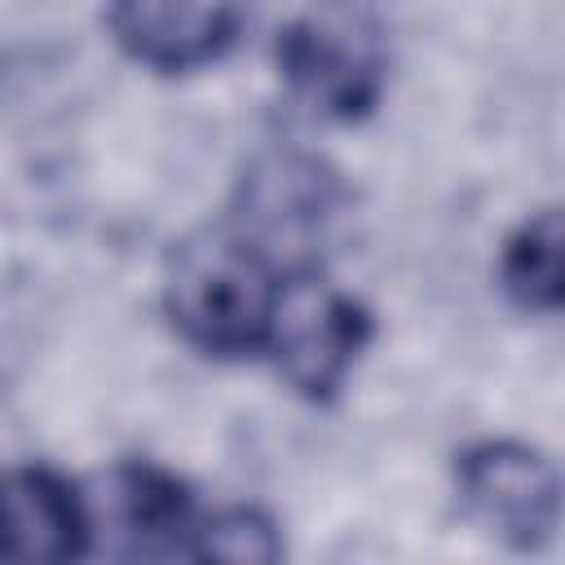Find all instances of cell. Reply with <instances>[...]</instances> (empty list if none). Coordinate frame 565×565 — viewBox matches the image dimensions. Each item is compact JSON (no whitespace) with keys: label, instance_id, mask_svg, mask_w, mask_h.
Masks as SVG:
<instances>
[{"label":"cell","instance_id":"30bf717a","mask_svg":"<svg viewBox=\"0 0 565 565\" xmlns=\"http://www.w3.org/2000/svg\"><path fill=\"white\" fill-rule=\"evenodd\" d=\"M194 556L203 561H234V565H265L278 561V534L256 508H225L212 521H194Z\"/></svg>","mask_w":565,"mask_h":565},{"label":"cell","instance_id":"7a4b0ae2","mask_svg":"<svg viewBox=\"0 0 565 565\" xmlns=\"http://www.w3.org/2000/svg\"><path fill=\"white\" fill-rule=\"evenodd\" d=\"M344 207L340 177L296 150L260 154L238 185V238L252 243L274 269L287 265L305 274V265L327 243L335 216Z\"/></svg>","mask_w":565,"mask_h":565},{"label":"cell","instance_id":"8992f818","mask_svg":"<svg viewBox=\"0 0 565 565\" xmlns=\"http://www.w3.org/2000/svg\"><path fill=\"white\" fill-rule=\"evenodd\" d=\"M110 530L119 556H172L194 534V503L177 477L150 463H124L110 472L88 534Z\"/></svg>","mask_w":565,"mask_h":565},{"label":"cell","instance_id":"ba28073f","mask_svg":"<svg viewBox=\"0 0 565 565\" xmlns=\"http://www.w3.org/2000/svg\"><path fill=\"white\" fill-rule=\"evenodd\" d=\"M88 552V508L44 468L0 472V556L71 561Z\"/></svg>","mask_w":565,"mask_h":565},{"label":"cell","instance_id":"3957f363","mask_svg":"<svg viewBox=\"0 0 565 565\" xmlns=\"http://www.w3.org/2000/svg\"><path fill=\"white\" fill-rule=\"evenodd\" d=\"M371 335V318L366 309L318 282L309 269L305 274H291V282L278 287V300H274V313H269V335H265V349L274 353L278 371L287 375V384L313 402H327L353 358L362 353Z\"/></svg>","mask_w":565,"mask_h":565},{"label":"cell","instance_id":"6da1fadb","mask_svg":"<svg viewBox=\"0 0 565 565\" xmlns=\"http://www.w3.org/2000/svg\"><path fill=\"white\" fill-rule=\"evenodd\" d=\"M278 269L238 234L185 243L168 269V318L203 353L238 358L265 349Z\"/></svg>","mask_w":565,"mask_h":565},{"label":"cell","instance_id":"277c9868","mask_svg":"<svg viewBox=\"0 0 565 565\" xmlns=\"http://www.w3.org/2000/svg\"><path fill=\"white\" fill-rule=\"evenodd\" d=\"M459 494L477 525L508 547H539L556 530V468L516 441H481L459 459Z\"/></svg>","mask_w":565,"mask_h":565},{"label":"cell","instance_id":"52a82bcc","mask_svg":"<svg viewBox=\"0 0 565 565\" xmlns=\"http://www.w3.org/2000/svg\"><path fill=\"white\" fill-rule=\"evenodd\" d=\"M119 44L154 71H194L234 35L230 0H110Z\"/></svg>","mask_w":565,"mask_h":565},{"label":"cell","instance_id":"5b68a950","mask_svg":"<svg viewBox=\"0 0 565 565\" xmlns=\"http://www.w3.org/2000/svg\"><path fill=\"white\" fill-rule=\"evenodd\" d=\"M278 66L305 102H313L335 119L362 115L375 102L380 75H384L380 49L366 35H358L353 26L318 22V18L291 22L278 35Z\"/></svg>","mask_w":565,"mask_h":565},{"label":"cell","instance_id":"9c48e42d","mask_svg":"<svg viewBox=\"0 0 565 565\" xmlns=\"http://www.w3.org/2000/svg\"><path fill=\"white\" fill-rule=\"evenodd\" d=\"M503 291L534 313H556L561 309V216L547 207L539 216H530L503 247V265H499Z\"/></svg>","mask_w":565,"mask_h":565}]
</instances>
